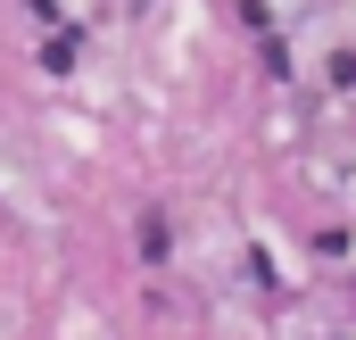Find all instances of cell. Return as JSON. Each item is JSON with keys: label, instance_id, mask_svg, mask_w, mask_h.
Instances as JSON below:
<instances>
[{"label": "cell", "instance_id": "obj_1", "mask_svg": "<svg viewBox=\"0 0 356 340\" xmlns=\"http://www.w3.org/2000/svg\"><path fill=\"white\" fill-rule=\"evenodd\" d=\"M141 257H166V216H141Z\"/></svg>", "mask_w": 356, "mask_h": 340}]
</instances>
